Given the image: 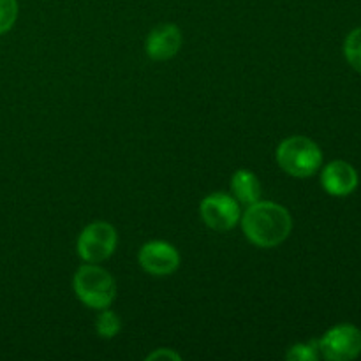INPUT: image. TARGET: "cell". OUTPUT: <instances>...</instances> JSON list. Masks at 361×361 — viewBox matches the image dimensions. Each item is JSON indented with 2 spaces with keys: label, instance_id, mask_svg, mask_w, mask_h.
<instances>
[{
  "label": "cell",
  "instance_id": "7a4b0ae2",
  "mask_svg": "<svg viewBox=\"0 0 361 361\" xmlns=\"http://www.w3.org/2000/svg\"><path fill=\"white\" fill-rule=\"evenodd\" d=\"M74 293L81 303L94 310L109 309L116 296V282L109 271L95 263L78 268L73 281Z\"/></svg>",
  "mask_w": 361,
  "mask_h": 361
},
{
  "label": "cell",
  "instance_id": "5bb4252c",
  "mask_svg": "<svg viewBox=\"0 0 361 361\" xmlns=\"http://www.w3.org/2000/svg\"><path fill=\"white\" fill-rule=\"evenodd\" d=\"M18 18L16 0H0V35L13 28Z\"/></svg>",
  "mask_w": 361,
  "mask_h": 361
},
{
  "label": "cell",
  "instance_id": "6da1fadb",
  "mask_svg": "<svg viewBox=\"0 0 361 361\" xmlns=\"http://www.w3.org/2000/svg\"><path fill=\"white\" fill-rule=\"evenodd\" d=\"M243 235L261 249L277 247L291 235V214L274 201H256L249 204L242 217Z\"/></svg>",
  "mask_w": 361,
  "mask_h": 361
},
{
  "label": "cell",
  "instance_id": "277c9868",
  "mask_svg": "<svg viewBox=\"0 0 361 361\" xmlns=\"http://www.w3.org/2000/svg\"><path fill=\"white\" fill-rule=\"evenodd\" d=\"M116 242H118V236L111 224L102 221L92 222L78 236V256L85 263H102L115 252Z\"/></svg>",
  "mask_w": 361,
  "mask_h": 361
},
{
  "label": "cell",
  "instance_id": "52a82bcc",
  "mask_svg": "<svg viewBox=\"0 0 361 361\" xmlns=\"http://www.w3.org/2000/svg\"><path fill=\"white\" fill-rule=\"evenodd\" d=\"M141 268L155 277H168L180 267V254L175 245L162 240H154L141 247L137 254Z\"/></svg>",
  "mask_w": 361,
  "mask_h": 361
},
{
  "label": "cell",
  "instance_id": "8992f818",
  "mask_svg": "<svg viewBox=\"0 0 361 361\" xmlns=\"http://www.w3.org/2000/svg\"><path fill=\"white\" fill-rule=\"evenodd\" d=\"M201 219L215 231H229L240 222V203L235 196L214 192L201 201Z\"/></svg>",
  "mask_w": 361,
  "mask_h": 361
},
{
  "label": "cell",
  "instance_id": "5b68a950",
  "mask_svg": "<svg viewBox=\"0 0 361 361\" xmlns=\"http://www.w3.org/2000/svg\"><path fill=\"white\" fill-rule=\"evenodd\" d=\"M319 344L321 358L331 361H349L361 353V331L353 324H338L324 334Z\"/></svg>",
  "mask_w": 361,
  "mask_h": 361
},
{
  "label": "cell",
  "instance_id": "9c48e42d",
  "mask_svg": "<svg viewBox=\"0 0 361 361\" xmlns=\"http://www.w3.org/2000/svg\"><path fill=\"white\" fill-rule=\"evenodd\" d=\"M321 183L330 196H349L358 187V173L349 162L334 161L323 169Z\"/></svg>",
  "mask_w": 361,
  "mask_h": 361
},
{
  "label": "cell",
  "instance_id": "8fae6325",
  "mask_svg": "<svg viewBox=\"0 0 361 361\" xmlns=\"http://www.w3.org/2000/svg\"><path fill=\"white\" fill-rule=\"evenodd\" d=\"M95 330H97L99 337L102 338L116 337L118 331L122 330V321H120L118 314H115L109 309H102L97 321H95Z\"/></svg>",
  "mask_w": 361,
  "mask_h": 361
},
{
  "label": "cell",
  "instance_id": "30bf717a",
  "mask_svg": "<svg viewBox=\"0 0 361 361\" xmlns=\"http://www.w3.org/2000/svg\"><path fill=\"white\" fill-rule=\"evenodd\" d=\"M231 192L238 203L249 204L261 200V182L249 169H238L231 178Z\"/></svg>",
  "mask_w": 361,
  "mask_h": 361
},
{
  "label": "cell",
  "instance_id": "3957f363",
  "mask_svg": "<svg viewBox=\"0 0 361 361\" xmlns=\"http://www.w3.org/2000/svg\"><path fill=\"white\" fill-rule=\"evenodd\" d=\"M277 162L288 175L295 178H309L316 175L323 164V152L309 137L293 136L279 145Z\"/></svg>",
  "mask_w": 361,
  "mask_h": 361
},
{
  "label": "cell",
  "instance_id": "4fadbf2b",
  "mask_svg": "<svg viewBox=\"0 0 361 361\" xmlns=\"http://www.w3.org/2000/svg\"><path fill=\"white\" fill-rule=\"evenodd\" d=\"M286 358L289 361H316L321 358L319 344L317 341L309 342V344H295L289 348Z\"/></svg>",
  "mask_w": 361,
  "mask_h": 361
},
{
  "label": "cell",
  "instance_id": "9a60e30c",
  "mask_svg": "<svg viewBox=\"0 0 361 361\" xmlns=\"http://www.w3.org/2000/svg\"><path fill=\"white\" fill-rule=\"evenodd\" d=\"M159 358H169V360L180 361L182 360V356L175 351H169V349H159V351L152 353V355L147 356V360H159Z\"/></svg>",
  "mask_w": 361,
  "mask_h": 361
},
{
  "label": "cell",
  "instance_id": "7c38bea8",
  "mask_svg": "<svg viewBox=\"0 0 361 361\" xmlns=\"http://www.w3.org/2000/svg\"><path fill=\"white\" fill-rule=\"evenodd\" d=\"M344 53L349 66L361 73V27L348 35L344 44Z\"/></svg>",
  "mask_w": 361,
  "mask_h": 361
},
{
  "label": "cell",
  "instance_id": "ba28073f",
  "mask_svg": "<svg viewBox=\"0 0 361 361\" xmlns=\"http://www.w3.org/2000/svg\"><path fill=\"white\" fill-rule=\"evenodd\" d=\"M180 46H182L180 28L173 23H162L148 34L145 49L152 60H169L180 51Z\"/></svg>",
  "mask_w": 361,
  "mask_h": 361
}]
</instances>
